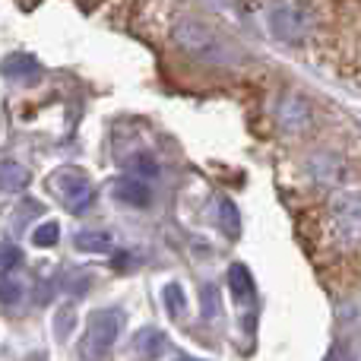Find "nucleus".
Returning <instances> with one entry per match:
<instances>
[{
    "instance_id": "nucleus-1",
    "label": "nucleus",
    "mask_w": 361,
    "mask_h": 361,
    "mask_svg": "<svg viewBox=\"0 0 361 361\" xmlns=\"http://www.w3.org/2000/svg\"><path fill=\"white\" fill-rule=\"evenodd\" d=\"M171 42L178 44L184 54H190L193 61L212 63V67H238L244 61V54L238 51V44H231L222 32L209 29L200 19H180L171 29Z\"/></svg>"
},
{
    "instance_id": "nucleus-10",
    "label": "nucleus",
    "mask_w": 361,
    "mask_h": 361,
    "mask_svg": "<svg viewBox=\"0 0 361 361\" xmlns=\"http://www.w3.org/2000/svg\"><path fill=\"white\" fill-rule=\"evenodd\" d=\"M279 121L288 130H298V127H305L311 121V111H307V105L301 99H286L279 108Z\"/></svg>"
},
{
    "instance_id": "nucleus-8",
    "label": "nucleus",
    "mask_w": 361,
    "mask_h": 361,
    "mask_svg": "<svg viewBox=\"0 0 361 361\" xmlns=\"http://www.w3.org/2000/svg\"><path fill=\"white\" fill-rule=\"evenodd\" d=\"M0 73L6 80H16V82H32L42 76V67L32 54H10L4 63H0Z\"/></svg>"
},
{
    "instance_id": "nucleus-19",
    "label": "nucleus",
    "mask_w": 361,
    "mask_h": 361,
    "mask_svg": "<svg viewBox=\"0 0 361 361\" xmlns=\"http://www.w3.org/2000/svg\"><path fill=\"white\" fill-rule=\"evenodd\" d=\"M23 301V286L19 282H13V279H4L0 282V305H19Z\"/></svg>"
},
{
    "instance_id": "nucleus-16",
    "label": "nucleus",
    "mask_w": 361,
    "mask_h": 361,
    "mask_svg": "<svg viewBox=\"0 0 361 361\" xmlns=\"http://www.w3.org/2000/svg\"><path fill=\"white\" fill-rule=\"evenodd\" d=\"M57 238H61V225L57 222H44V225H38V228L32 231V241H35L38 247H54Z\"/></svg>"
},
{
    "instance_id": "nucleus-4",
    "label": "nucleus",
    "mask_w": 361,
    "mask_h": 361,
    "mask_svg": "<svg viewBox=\"0 0 361 361\" xmlns=\"http://www.w3.org/2000/svg\"><path fill=\"white\" fill-rule=\"evenodd\" d=\"M269 29L282 42H301L311 29V16L298 4H279L269 10Z\"/></svg>"
},
{
    "instance_id": "nucleus-3",
    "label": "nucleus",
    "mask_w": 361,
    "mask_h": 361,
    "mask_svg": "<svg viewBox=\"0 0 361 361\" xmlns=\"http://www.w3.org/2000/svg\"><path fill=\"white\" fill-rule=\"evenodd\" d=\"M121 330H124V311H118V307L95 311L86 326V349H82V355H95V358L105 355L118 343Z\"/></svg>"
},
{
    "instance_id": "nucleus-13",
    "label": "nucleus",
    "mask_w": 361,
    "mask_h": 361,
    "mask_svg": "<svg viewBox=\"0 0 361 361\" xmlns=\"http://www.w3.org/2000/svg\"><path fill=\"white\" fill-rule=\"evenodd\" d=\"M76 247L86 250V254H105V250H111V238L105 231H80L76 235Z\"/></svg>"
},
{
    "instance_id": "nucleus-6",
    "label": "nucleus",
    "mask_w": 361,
    "mask_h": 361,
    "mask_svg": "<svg viewBox=\"0 0 361 361\" xmlns=\"http://www.w3.org/2000/svg\"><path fill=\"white\" fill-rule=\"evenodd\" d=\"M111 193H114V200H121V203H127V206H149L152 203L149 180H143V178H137V175L114 180V190Z\"/></svg>"
},
{
    "instance_id": "nucleus-18",
    "label": "nucleus",
    "mask_w": 361,
    "mask_h": 361,
    "mask_svg": "<svg viewBox=\"0 0 361 361\" xmlns=\"http://www.w3.org/2000/svg\"><path fill=\"white\" fill-rule=\"evenodd\" d=\"M162 298H165V307H169V314H175V317H180V314L187 311V298H184V292H180V286H169Z\"/></svg>"
},
{
    "instance_id": "nucleus-5",
    "label": "nucleus",
    "mask_w": 361,
    "mask_h": 361,
    "mask_svg": "<svg viewBox=\"0 0 361 361\" xmlns=\"http://www.w3.org/2000/svg\"><path fill=\"white\" fill-rule=\"evenodd\" d=\"M51 187H54L57 197L76 212H82L89 203H92V184H89V178L76 169H61L54 178H51Z\"/></svg>"
},
{
    "instance_id": "nucleus-12",
    "label": "nucleus",
    "mask_w": 361,
    "mask_h": 361,
    "mask_svg": "<svg viewBox=\"0 0 361 361\" xmlns=\"http://www.w3.org/2000/svg\"><path fill=\"white\" fill-rule=\"evenodd\" d=\"M219 225L228 238L241 235V216H238V206L231 200H219Z\"/></svg>"
},
{
    "instance_id": "nucleus-7",
    "label": "nucleus",
    "mask_w": 361,
    "mask_h": 361,
    "mask_svg": "<svg viewBox=\"0 0 361 361\" xmlns=\"http://www.w3.org/2000/svg\"><path fill=\"white\" fill-rule=\"evenodd\" d=\"M307 171H311L314 184H320V187H336L345 178V165L333 156H314L307 162Z\"/></svg>"
},
{
    "instance_id": "nucleus-15",
    "label": "nucleus",
    "mask_w": 361,
    "mask_h": 361,
    "mask_svg": "<svg viewBox=\"0 0 361 361\" xmlns=\"http://www.w3.org/2000/svg\"><path fill=\"white\" fill-rule=\"evenodd\" d=\"M127 171H130V175H137V178H143V180H152L159 175V165L152 162L149 156H130L127 159Z\"/></svg>"
},
{
    "instance_id": "nucleus-21",
    "label": "nucleus",
    "mask_w": 361,
    "mask_h": 361,
    "mask_svg": "<svg viewBox=\"0 0 361 361\" xmlns=\"http://www.w3.org/2000/svg\"><path fill=\"white\" fill-rule=\"evenodd\" d=\"M73 311H70V307H67V311H61V320H57V333H61V336H63V333H70V326H73Z\"/></svg>"
},
{
    "instance_id": "nucleus-14",
    "label": "nucleus",
    "mask_w": 361,
    "mask_h": 361,
    "mask_svg": "<svg viewBox=\"0 0 361 361\" xmlns=\"http://www.w3.org/2000/svg\"><path fill=\"white\" fill-rule=\"evenodd\" d=\"M137 349L143 355H165V336L159 330H143L137 336Z\"/></svg>"
},
{
    "instance_id": "nucleus-20",
    "label": "nucleus",
    "mask_w": 361,
    "mask_h": 361,
    "mask_svg": "<svg viewBox=\"0 0 361 361\" xmlns=\"http://www.w3.org/2000/svg\"><path fill=\"white\" fill-rule=\"evenodd\" d=\"M200 298H203V314H206V317H216V314H219V298H216V288H212V286H206Z\"/></svg>"
},
{
    "instance_id": "nucleus-17",
    "label": "nucleus",
    "mask_w": 361,
    "mask_h": 361,
    "mask_svg": "<svg viewBox=\"0 0 361 361\" xmlns=\"http://www.w3.org/2000/svg\"><path fill=\"white\" fill-rule=\"evenodd\" d=\"M19 263H23V250H19L16 244L0 241V276L10 273V269H16Z\"/></svg>"
},
{
    "instance_id": "nucleus-2",
    "label": "nucleus",
    "mask_w": 361,
    "mask_h": 361,
    "mask_svg": "<svg viewBox=\"0 0 361 361\" xmlns=\"http://www.w3.org/2000/svg\"><path fill=\"white\" fill-rule=\"evenodd\" d=\"M330 238L339 247H358L361 244V190H345L330 203V219H326Z\"/></svg>"
},
{
    "instance_id": "nucleus-11",
    "label": "nucleus",
    "mask_w": 361,
    "mask_h": 361,
    "mask_svg": "<svg viewBox=\"0 0 361 361\" xmlns=\"http://www.w3.org/2000/svg\"><path fill=\"white\" fill-rule=\"evenodd\" d=\"M25 184H29V171L13 159H4L0 162V190H23Z\"/></svg>"
},
{
    "instance_id": "nucleus-9",
    "label": "nucleus",
    "mask_w": 361,
    "mask_h": 361,
    "mask_svg": "<svg viewBox=\"0 0 361 361\" xmlns=\"http://www.w3.org/2000/svg\"><path fill=\"white\" fill-rule=\"evenodd\" d=\"M228 286H231V292H235L238 301L254 298V276H250V269L244 267V263H235V267L228 269Z\"/></svg>"
}]
</instances>
